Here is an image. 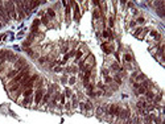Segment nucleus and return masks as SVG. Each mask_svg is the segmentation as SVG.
I'll return each instance as SVG.
<instances>
[{"label": "nucleus", "mask_w": 165, "mask_h": 124, "mask_svg": "<svg viewBox=\"0 0 165 124\" xmlns=\"http://www.w3.org/2000/svg\"><path fill=\"white\" fill-rule=\"evenodd\" d=\"M60 100H61V103L64 104V103H65V96L64 95H60Z\"/></svg>", "instance_id": "obj_22"}, {"label": "nucleus", "mask_w": 165, "mask_h": 124, "mask_svg": "<svg viewBox=\"0 0 165 124\" xmlns=\"http://www.w3.org/2000/svg\"><path fill=\"white\" fill-rule=\"evenodd\" d=\"M42 98H44V90H42V89H37L36 95H34V102H36V103H41Z\"/></svg>", "instance_id": "obj_5"}, {"label": "nucleus", "mask_w": 165, "mask_h": 124, "mask_svg": "<svg viewBox=\"0 0 165 124\" xmlns=\"http://www.w3.org/2000/svg\"><path fill=\"white\" fill-rule=\"evenodd\" d=\"M65 95H66V96H67V98H70V96H71V91H70V90H69V89H67V90H66V91H65Z\"/></svg>", "instance_id": "obj_18"}, {"label": "nucleus", "mask_w": 165, "mask_h": 124, "mask_svg": "<svg viewBox=\"0 0 165 124\" xmlns=\"http://www.w3.org/2000/svg\"><path fill=\"white\" fill-rule=\"evenodd\" d=\"M144 21H145V19H144L143 16H140V17H138V22H140V24H141V22H144Z\"/></svg>", "instance_id": "obj_20"}, {"label": "nucleus", "mask_w": 165, "mask_h": 124, "mask_svg": "<svg viewBox=\"0 0 165 124\" xmlns=\"http://www.w3.org/2000/svg\"><path fill=\"white\" fill-rule=\"evenodd\" d=\"M81 108L85 110V111H90L92 108V104L90 102H86V103H81Z\"/></svg>", "instance_id": "obj_7"}, {"label": "nucleus", "mask_w": 165, "mask_h": 124, "mask_svg": "<svg viewBox=\"0 0 165 124\" xmlns=\"http://www.w3.org/2000/svg\"><path fill=\"white\" fill-rule=\"evenodd\" d=\"M61 70H62V69H61V66H57V67H54V71H55V73H60Z\"/></svg>", "instance_id": "obj_21"}, {"label": "nucleus", "mask_w": 165, "mask_h": 124, "mask_svg": "<svg viewBox=\"0 0 165 124\" xmlns=\"http://www.w3.org/2000/svg\"><path fill=\"white\" fill-rule=\"evenodd\" d=\"M95 66V58L92 54H89V56L85 58V61H82L79 63V67L81 70L86 71V70H92V67Z\"/></svg>", "instance_id": "obj_1"}, {"label": "nucleus", "mask_w": 165, "mask_h": 124, "mask_svg": "<svg viewBox=\"0 0 165 124\" xmlns=\"http://www.w3.org/2000/svg\"><path fill=\"white\" fill-rule=\"evenodd\" d=\"M46 13H48V17H49V16L52 17V19H54V17H55V13H54V11H53L52 8H49V9L46 11Z\"/></svg>", "instance_id": "obj_14"}, {"label": "nucleus", "mask_w": 165, "mask_h": 124, "mask_svg": "<svg viewBox=\"0 0 165 124\" xmlns=\"http://www.w3.org/2000/svg\"><path fill=\"white\" fill-rule=\"evenodd\" d=\"M32 94H33V90H32V89H27V90H24L23 95H24L25 98H28V96H32Z\"/></svg>", "instance_id": "obj_8"}, {"label": "nucleus", "mask_w": 165, "mask_h": 124, "mask_svg": "<svg viewBox=\"0 0 165 124\" xmlns=\"http://www.w3.org/2000/svg\"><path fill=\"white\" fill-rule=\"evenodd\" d=\"M124 59H125V62H132L133 61V57L129 53H127V54H124Z\"/></svg>", "instance_id": "obj_11"}, {"label": "nucleus", "mask_w": 165, "mask_h": 124, "mask_svg": "<svg viewBox=\"0 0 165 124\" xmlns=\"http://www.w3.org/2000/svg\"><path fill=\"white\" fill-rule=\"evenodd\" d=\"M143 29H144V28H138V29H136V31L133 32V36H135V37H138L139 34H140L141 32H143Z\"/></svg>", "instance_id": "obj_16"}, {"label": "nucleus", "mask_w": 165, "mask_h": 124, "mask_svg": "<svg viewBox=\"0 0 165 124\" xmlns=\"http://www.w3.org/2000/svg\"><path fill=\"white\" fill-rule=\"evenodd\" d=\"M108 24H110L111 28L114 27V16H111V17H110V20H108Z\"/></svg>", "instance_id": "obj_17"}, {"label": "nucleus", "mask_w": 165, "mask_h": 124, "mask_svg": "<svg viewBox=\"0 0 165 124\" xmlns=\"http://www.w3.org/2000/svg\"><path fill=\"white\" fill-rule=\"evenodd\" d=\"M82 56H83V52H82V50H78V52L75 53V62L79 61V58H81Z\"/></svg>", "instance_id": "obj_13"}, {"label": "nucleus", "mask_w": 165, "mask_h": 124, "mask_svg": "<svg viewBox=\"0 0 165 124\" xmlns=\"http://www.w3.org/2000/svg\"><path fill=\"white\" fill-rule=\"evenodd\" d=\"M120 110H122V107H120L119 104H111L106 108V111H107V114L111 115V116H118Z\"/></svg>", "instance_id": "obj_3"}, {"label": "nucleus", "mask_w": 165, "mask_h": 124, "mask_svg": "<svg viewBox=\"0 0 165 124\" xmlns=\"http://www.w3.org/2000/svg\"><path fill=\"white\" fill-rule=\"evenodd\" d=\"M112 81H115L116 84H122V78H120L119 75H115V77L112 78Z\"/></svg>", "instance_id": "obj_15"}, {"label": "nucleus", "mask_w": 165, "mask_h": 124, "mask_svg": "<svg viewBox=\"0 0 165 124\" xmlns=\"http://www.w3.org/2000/svg\"><path fill=\"white\" fill-rule=\"evenodd\" d=\"M40 21L42 22V24H45V25H48V27H49V17H48V16H42Z\"/></svg>", "instance_id": "obj_10"}, {"label": "nucleus", "mask_w": 165, "mask_h": 124, "mask_svg": "<svg viewBox=\"0 0 165 124\" xmlns=\"http://www.w3.org/2000/svg\"><path fill=\"white\" fill-rule=\"evenodd\" d=\"M4 7H5L9 19H16V17H17L16 8H15V3H13V1H7V3H4Z\"/></svg>", "instance_id": "obj_2"}, {"label": "nucleus", "mask_w": 165, "mask_h": 124, "mask_svg": "<svg viewBox=\"0 0 165 124\" xmlns=\"http://www.w3.org/2000/svg\"><path fill=\"white\" fill-rule=\"evenodd\" d=\"M71 5H74V20L75 21H79V17H81V13H79V7L75 1H71Z\"/></svg>", "instance_id": "obj_4"}, {"label": "nucleus", "mask_w": 165, "mask_h": 124, "mask_svg": "<svg viewBox=\"0 0 165 124\" xmlns=\"http://www.w3.org/2000/svg\"><path fill=\"white\" fill-rule=\"evenodd\" d=\"M31 102H32V96H28V98H25V99L23 100V104H24V106H29V104H31Z\"/></svg>", "instance_id": "obj_12"}, {"label": "nucleus", "mask_w": 165, "mask_h": 124, "mask_svg": "<svg viewBox=\"0 0 165 124\" xmlns=\"http://www.w3.org/2000/svg\"><path fill=\"white\" fill-rule=\"evenodd\" d=\"M69 83H70V84H74V83H75V77H71L70 79H69Z\"/></svg>", "instance_id": "obj_19"}, {"label": "nucleus", "mask_w": 165, "mask_h": 124, "mask_svg": "<svg viewBox=\"0 0 165 124\" xmlns=\"http://www.w3.org/2000/svg\"><path fill=\"white\" fill-rule=\"evenodd\" d=\"M102 49H103V52L106 53V54H110V53L112 52V45H111L110 42H103L102 44Z\"/></svg>", "instance_id": "obj_6"}, {"label": "nucleus", "mask_w": 165, "mask_h": 124, "mask_svg": "<svg viewBox=\"0 0 165 124\" xmlns=\"http://www.w3.org/2000/svg\"><path fill=\"white\" fill-rule=\"evenodd\" d=\"M135 25H136V21H131V22H129V27H135Z\"/></svg>", "instance_id": "obj_23"}, {"label": "nucleus", "mask_w": 165, "mask_h": 124, "mask_svg": "<svg viewBox=\"0 0 165 124\" xmlns=\"http://www.w3.org/2000/svg\"><path fill=\"white\" fill-rule=\"evenodd\" d=\"M66 21H70V7H69V3L66 4Z\"/></svg>", "instance_id": "obj_9"}]
</instances>
